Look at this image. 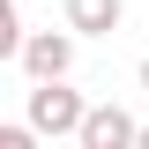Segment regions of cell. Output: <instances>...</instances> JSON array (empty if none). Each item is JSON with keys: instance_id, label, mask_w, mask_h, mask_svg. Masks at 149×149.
<instances>
[{"instance_id": "6da1fadb", "label": "cell", "mask_w": 149, "mask_h": 149, "mask_svg": "<svg viewBox=\"0 0 149 149\" xmlns=\"http://www.w3.org/2000/svg\"><path fill=\"white\" fill-rule=\"evenodd\" d=\"M82 104H90V97L67 90V74H45V82H30V112H22V119H30L37 142H67V134L82 127Z\"/></svg>"}, {"instance_id": "7a4b0ae2", "label": "cell", "mask_w": 149, "mask_h": 149, "mask_svg": "<svg viewBox=\"0 0 149 149\" xmlns=\"http://www.w3.org/2000/svg\"><path fill=\"white\" fill-rule=\"evenodd\" d=\"M74 45H82L74 30H22L15 60H22L30 82H45V74H67V67H74Z\"/></svg>"}, {"instance_id": "3957f363", "label": "cell", "mask_w": 149, "mask_h": 149, "mask_svg": "<svg viewBox=\"0 0 149 149\" xmlns=\"http://www.w3.org/2000/svg\"><path fill=\"white\" fill-rule=\"evenodd\" d=\"M134 112H119V104H82V127H74V142L82 149H134Z\"/></svg>"}, {"instance_id": "277c9868", "label": "cell", "mask_w": 149, "mask_h": 149, "mask_svg": "<svg viewBox=\"0 0 149 149\" xmlns=\"http://www.w3.org/2000/svg\"><path fill=\"white\" fill-rule=\"evenodd\" d=\"M60 22L74 37H112L127 22V0H60Z\"/></svg>"}, {"instance_id": "5b68a950", "label": "cell", "mask_w": 149, "mask_h": 149, "mask_svg": "<svg viewBox=\"0 0 149 149\" xmlns=\"http://www.w3.org/2000/svg\"><path fill=\"white\" fill-rule=\"evenodd\" d=\"M22 45V15H15V0H0V60H15Z\"/></svg>"}, {"instance_id": "8992f818", "label": "cell", "mask_w": 149, "mask_h": 149, "mask_svg": "<svg viewBox=\"0 0 149 149\" xmlns=\"http://www.w3.org/2000/svg\"><path fill=\"white\" fill-rule=\"evenodd\" d=\"M37 134H30V119H0V149H30Z\"/></svg>"}, {"instance_id": "52a82bcc", "label": "cell", "mask_w": 149, "mask_h": 149, "mask_svg": "<svg viewBox=\"0 0 149 149\" xmlns=\"http://www.w3.org/2000/svg\"><path fill=\"white\" fill-rule=\"evenodd\" d=\"M134 82H142V90H149V52H142V67H134Z\"/></svg>"}, {"instance_id": "ba28073f", "label": "cell", "mask_w": 149, "mask_h": 149, "mask_svg": "<svg viewBox=\"0 0 149 149\" xmlns=\"http://www.w3.org/2000/svg\"><path fill=\"white\" fill-rule=\"evenodd\" d=\"M134 149H149V127H134Z\"/></svg>"}]
</instances>
